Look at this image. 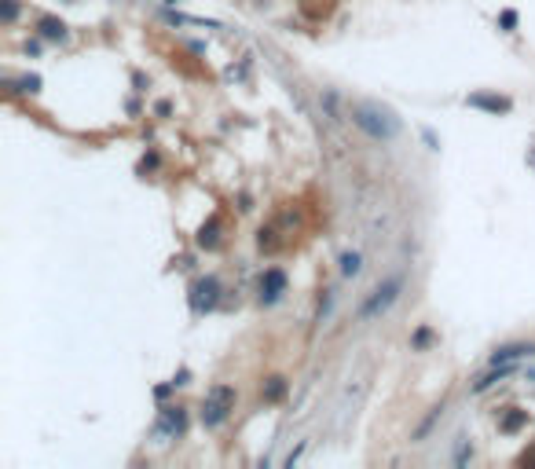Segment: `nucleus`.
<instances>
[{"mask_svg":"<svg viewBox=\"0 0 535 469\" xmlns=\"http://www.w3.org/2000/svg\"><path fill=\"white\" fill-rule=\"evenodd\" d=\"M217 297H220V282L213 279V275L195 286V308H198V312H209V308L217 304Z\"/></svg>","mask_w":535,"mask_h":469,"instance_id":"nucleus-8","label":"nucleus"},{"mask_svg":"<svg viewBox=\"0 0 535 469\" xmlns=\"http://www.w3.org/2000/svg\"><path fill=\"white\" fill-rule=\"evenodd\" d=\"M217 242H220V220L202 224V228H198V246H202V250H213Z\"/></svg>","mask_w":535,"mask_h":469,"instance_id":"nucleus-10","label":"nucleus"},{"mask_svg":"<svg viewBox=\"0 0 535 469\" xmlns=\"http://www.w3.org/2000/svg\"><path fill=\"white\" fill-rule=\"evenodd\" d=\"M414 345H418V348L429 345V330H418V334H414Z\"/></svg>","mask_w":535,"mask_h":469,"instance_id":"nucleus-21","label":"nucleus"},{"mask_svg":"<svg viewBox=\"0 0 535 469\" xmlns=\"http://www.w3.org/2000/svg\"><path fill=\"white\" fill-rule=\"evenodd\" d=\"M286 293V272L283 268H268L264 275H261V304H275L279 297Z\"/></svg>","mask_w":535,"mask_h":469,"instance_id":"nucleus-6","label":"nucleus"},{"mask_svg":"<svg viewBox=\"0 0 535 469\" xmlns=\"http://www.w3.org/2000/svg\"><path fill=\"white\" fill-rule=\"evenodd\" d=\"M15 15H19L15 0H0V19H4V23H15Z\"/></svg>","mask_w":535,"mask_h":469,"instance_id":"nucleus-16","label":"nucleus"},{"mask_svg":"<svg viewBox=\"0 0 535 469\" xmlns=\"http://www.w3.org/2000/svg\"><path fill=\"white\" fill-rule=\"evenodd\" d=\"M330 308H334V293L326 290V297H323V301H319V323H323V319L330 315Z\"/></svg>","mask_w":535,"mask_h":469,"instance_id":"nucleus-18","label":"nucleus"},{"mask_svg":"<svg viewBox=\"0 0 535 469\" xmlns=\"http://www.w3.org/2000/svg\"><path fill=\"white\" fill-rule=\"evenodd\" d=\"M466 458H473V447H469V440H466V436H458V451H455V462L462 466Z\"/></svg>","mask_w":535,"mask_h":469,"instance_id":"nucleus-17","label":"nucleus"},{"mask_svg":"<svg viewBox=\"0 0 535 469\" xmlns=\"http://www.w3.org/2000/svg\"><path fill=\"white\" fill-rule=\"evenodd\" d=\"M517 374V363H491V370L488 374H480L473 385H469V392L473 396H480V392H488L491 385H499V381H506V378H513Z\"/></svg>","mask_w":535,"mask_h":469,"instance_id":"nucleus-7","label":"nucleus"},{"mask_svg":"<svg viewBox=\"0 0 535 469\" xmlns=\"http://www.w3.org/2000/svg\"><path fill=\"white\" fill-rule=\"evenodd\" d=\"M440 418H444V403H440V407H433V411H429V418H425V422L418 425V429H414V440H418V444H422V440H425V436H429V433H433V425H436V422H440Z\"/></svg>","mask_w":535,"mask_h":469,"instance_id":"nucleus-14","label":"nucleus"},{"mask_svg":"<svg viewBox=\"0 0 535 469\" xmlns=\"http://www.w3.org/2000/svg\"><path fill=\"white\" fill-rule=\"evenodd\" d=\"M184 429H187V411L184 407H165L162 414H158L154 433L162 436V440H176V436H184Z\"/></svg>","mask_w":535,"mask_h":469,"instance_id":"nucleus-4","label":"nucleus"},{"mask_svg":"<svg viewBox=\"0 0 535 469\" xmlns=\"http://www.w3.org/2000/svg\"><path fill=\"white\" fill-rule=\"evenodd\" d=\"M352 125H356L359 132H367L370 140H378V143H389V140L400 136V121H396L389 110H378V106H367V103L352 106Z\"/></svg>","mask_w":535,"mask_h":469,"instance_id":"nucleus-1","label":"nucleus"},{"mask_svg":"<svg viewBox=\"0 0 535 469\" xmlns=\"http://www.w3.org/2000/svg\"><path fill=\"white\" fill-rule=\"evenodd\" d=\"M400 293H403V275H389L381 286H374V290L367 293V301L359 304L356 315L363 319V323H367V319H378V315H385L396 304V297H400Z\"/></svg>","mask_w":535,"mask_h":469,"instance_id":"nucleus-2","label":"nucleus"},{"mask_svg":"<svg viewBox=\"0 0 535 469\" xmlns=\"http://www.w3.org/2000/svg\"><path fill=\"white\" fill-rule=\"evenodd\" d=\"M521 359H535V341H510V345H499L488 356V363H521Z\"/></svg>","mask_w":535,"mask_h":469,"instance_id":"nucleus-5","label":"nucleus"},{"mask_svg":"<svg viewBox=\"0 0 535 469\" xmlns=\"http://www.w3.org/2000/svg\"><path fill=\"white\" fill-rule=\"evenodd\" d=\"M341 275H345V279H356V275L363 272V257H359V250H345L341 253Z\"/></svg>","mask_w":535,"mask_h":469,"instance_id":"nucleus-9","label":"nucleus"},{"mask_svg":"<svg viewBox=\"0 0 535 469\" xmlns=\"http://www.w3.org/2000/svg\"><path fill=\"white\" fill-rule=\"evenodd\" d=\"M261 396H264V403L283 400V396H286V378H272V381H268V385L261 389Z\"/></svg>","mask_w":535,"mask_h":469,"instance_id":"nucleus-13","label":"nucleus"},{"mask_svg":"<svg viewBox=\"0 0 535 469\" xmlns=\"http://www.w3.org/2000/svg\"><path fill=\"white\" fill-rule=\"evenodd\" d=\"M499 23H502V29H513V26H517V12H502Z\"/></svg>","mask_w":535,"mask_h":469,"instance_id":"nucleus-19","label":"nucleus"},{"mask_svg":"<svg viewBox=\"0 0 535 469\" xmlns=\"http://www.w3.org/2000/svg\"><path fill=\"white\" fill-rule=\"evenodd\" d=\"M469 103H473V106H484V110H510V103L506 99H484V95H473V99H469Z\"/></svg>","mask_w":535,"mask_h":469,"instance_id":"nucleus-15","label":"nucleus"},{"mask_svg":"<svg viewBox=\"0 0 535 469\" xmlns=\"http://www.w3.org/2000/svg\"><path fill=\"white\" fill-rule=\"evenodd\" d=\"M301 451H305V444H297V447H294V451H290V455H286V462H283V466H290V469H294V462H297V458H301Z\"/></svg>","mask_w":535,"mask_h":469,"instance_id":"nucleus-20","label":"nucleus"},{"mask_svg":"<svg viewBox=\"0 0 535 469\" xmlns=\"http://www.w3.org/2000/svg\"><path fill=\"white\" fill-rule=\"evenodd\" d=\"M231 411H235V389L231 385H213L206 392V403H202V422H206V429H217V425L228 422Z\"/></svg>","mask_w":535,"mask_h":469,"instance_id":"nucleus-3","label":"nucleus"},{"mask_svg":"<svg viewBox=\"0 0 535 469\" xmlns=\"http://www.w3.org/2000/svg\"><path fill=\"white\" fill-rule=\"evenodd\" d=\"M524 425H528V411H510L506 418L499 422V429L502 433H517V429H524Z\"/></svg>","mask_w":535,"mask_h":469,"instance_id":"nucleus-12","label":"nucleus"},{"mask_svg":"<svg viewBox=\"0 0 535 469\" xmlns=\"http://www.w3.org/2000/svg\"><path fill=\"white\" fill-rule=\"evenodd\" d=\"M40 37H48V40H67L70 34H67V26L59 23V19H40Z\"/></svg>","mask_w":535,"mask_h":469,"instance_id":"nucleus-11","label":"nucleus"}]
</instances>
